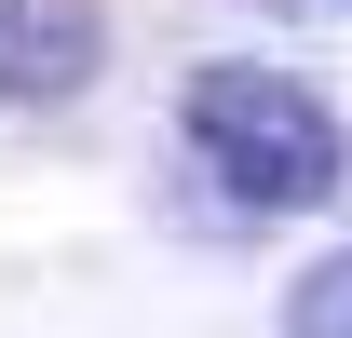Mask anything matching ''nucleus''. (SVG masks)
Returning <instances> with one entry per match:
<instances>
[{
	"label": "nucleus",
	"mask_w": 352,
	"mask_h": 338,
	"mask_svg": "<svg viewBox=\"0 0 352 338\" xmlns=\"http://www.w3.org/2000/svg\"><path fill=\"white\" fill-rule=\"evenodd\" d=\"M176 135H190V163L244 216H311V203H339V176H352L339 109L298 68H258V54H204L176 82Z\"/></svg>",
	"instance_id": "f257e3e1"
},
{
	"label": "nucleus",
	"mask_w": 352,
	"mask_h": 338,
	"mask_svg": "<svg viewBox=\"0 0 352 338\" xmlns=\"http://www.w3.org/2000/svg\"><path fill=\"white\" fill-rule=\"evenodd\" d=\"M285 338H352V244L311 257L298 284H285Z\"/></svg>",
	"instance_id": "7ed1b4c3"
},
{
	"label": "nucleus",
	"mask_w": 352,
	"mask_h": 338,
	"mask_svg": "<svg viewBox=\"0 0 352 338\" xmlns=\"http://www.w3.org/2000/svg\"><path fill=\"white\" fill-rule=\"evenodd\" d=\"M95 68H109L95 0H0V109H68Z\"/></svg>",
	"instance_id": "f03ea898"
}]
</instances>
